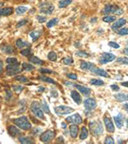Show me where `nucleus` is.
Here are the masks:
<instances>
[{"label":"nucleus","mask_w":128,"mask_h":144,"mask_svg":"<svg viewBox=\"0 0 128 144\" xmlns=\"http://www.w3.org/2000/svg\"><path fill=\"white\" fill-rule=\"evenodd\" d=\"M3 73V62L0 60V74Z\"/></svg>","instance_id":"5fc2aeb1"},{"label":"nucleus","mask_w":128,"mask_h":144,"mask_svg":"<svg viewBox=\"0 0 128 144\" xmlns=\"http://www.w3.org/2000/svg\"><path fill=\"white\" fill-rule=\"evenodd\" d=\"M73 85L74 87H76L77 90H78L79 91H80V93H82L83 95H85V96H88L90 94V92H92L90 89L87 88V87H86V86H82V85H74V84H73Z\"/></svg>","instance_id":"dca6fc26"},{"label":"nucleus","mask_w":128,"mask_h":144,"mask_svg":"<svg viewBox=\"0 0 128 144\" xmlns=\"http://www.w3.org/2000/svg\"><path fill=\"white\" fill-rule=\"evenodd\" d=\"M121 85H122L123 86H126V87H127V82H125V83H121Z\"/></svg>","instance_id":"13d9d810"},{"label":"nucleus","mask_w":128,"mask_h":144,"mask_svg":"<svg viewBox=\"0 0 128 144\" xmlns=\"http://www.w3.org/2000/svg\"><path fill=\"white\" fill-rule=\"evenodd\" d=\"M48 59L50 60V61H52V62L56 61V59H57L56 53L54 52V51H50L48 54Z\"/></svg>","instance_id":"e433bc0d"},{"label":"nucleus","mask_w":128,"mask_h":144,"mask_svg":"<svg viewBox=\"0 0 128 144\" xmlns=\"http://www.w3.org/2000/svg\"><path fill=\"white\" fill-rule=\"evenodd\" d=\"M41 36V31H33L31 33H30V37L32 38V39L33 41H35V40L38 39L39 37Z\"/></svg>","instance_id":"c756f323"},{"label":"nucleus","mask_w":128,"mask_h":144,"mask_svg":"<svg viewBox=\"0 0 128 144\" xmlns=\"http://www.w3.org/2000/svg\"><path fill=\"white\" fill-rule=\"evenodd\" d=\"M26 11H28V8L25 7V6H19V7L15 9L16 14H18V15H22V14H24V13H26Z\"/></svg>","instance_id":"2f4dec72"},{"label":"nucleus","mask_w":128,"mask_h":144,"mask_svg":"<svg viewBox=\"0 0 128 144\" xmlns=\"http://www.w3.org/2000/svg\"><path fill=\"white\" fill-rule=\"evenodd\" d=\"M115 16H113V15H106L104 16L103 18V21L104 22H107V23H110V22H113L115 21Z\"/></svg>","instance_id":"72a5a7b5"},{"label":"nucleus","mask_w":128,"mask_h":144,"mask_svg":"<svg viewBox=\"0 0 128 144\" xmlns=\"http://www.w3.org/2000/svg\"><path fill=\"white\" fill-rule=\"evenodd\" d=\"M76 55L78 56H79V57H88V56H89L88 53H86L85 51H79L77 52Z\"/></svg>","instance_id":"79ce46f5"},{"label":"nucleus","mask_w":128,"mask_h":144,"mask_svg":"<svg viewBox=\"0 0 128 144\" xmlns=\"http://www.w3.org/2000/svg\"><path fill=\"white\" fill-rule=\"evenodd\" d=\"M15 79L17 80V81H19V82H22V83L28 82V79L24 76H15Z\"/></svg>","instance_id":"4c0bfd02"},{"label":"nucleus","mask_w":128,"mask_h":144,"mask_svg":"<svg viewBox=\"0 0 128 144\" xmlns=\"http://www.w3.org/2000/svg\"><path fill=\"white\" fill-rule=\"evenodd\" d=\"M55 137V133L52 130H46L45 132H44L41 136H40V140L43 142H51Z\"/></svg>","instance_id":"6e6552de"},{"label":"nucleus","mask_w":128,"mask_h":144,"mask_svg":"<svg viewBox=\"0 0 128 144\" xmlns=\"http://www.w3.org/2000/svg\"><path fill=\"white\" fill-rule=\"evenodd\" d=\"M41 108H42V110L43 112H45L46 113H50V108L48 107V104H47V102L44 100V101L42 102V105H41Z\"/></svg>","instance_id":"c9c22d12"},{"label":"nucleus","mask_w":128,"mask_h":144,"mask_svg":"<svg viewBox=\"0 0 128 144\" xmlns=\"http://www.w3.org/2000/svg\"><path fill=\"white\" fill-rule=\"evenodd\" d=\"M114 122H115V125L118 128H121L124 125V117L119 113L117 116H114Z\"/></svg>","instance_id":"aec40b11"},{"label":"nucleus","mask_w":128,"mask_h":144,"mask_svg":"<svg viewBox=\"0 0 128 144\" xmlns=\"http://www.w3.org/2000/svg\"><path fill=\"white\" fill-rule=\"evenodd\" d=\"M110 88L112 89L114 91H118V90H119V86L116 85H112L110 86Z\"/></svg>","instance_id":"864d4df0"},{"label":"nucleus","mask_w":128,"mask_h":144,"mask_svg":"<svg viewBox=\"0 0 128 144\" xmlns=\"http://www.w3.org/2000/svg\"><path fill=\"white\" fill-rule=\"evenodd\" d=\"M104 125L106 126V129L110 133H113L114 132V123L113 121L111 120V119L108 118V117H105L104 118Z\"/></svg>","instance_id":"9b49d317"},{"label":"nucleus","mask_w":128,"mask_h":144,"mask_svg":"<svg viewBox=\"0 0 128 144\" xmlns=\"http://www.w3.org/2000/svg\"><path fill=\"white\" fill-rule=\"evenodd\" d=\"M90 84L93 85H97V86H102L104 85V83L103 80L101 79H93L90 80Z\"/></svg>","instance_id":"f704fd0d"},{"label":"nucleus","mask_w":128,"mask_h":144,"mask_svg":"<svg viewBox=\"0 0 128 144\" xmlns=\"http://www.w3.org/2000/svg\"><path fill=\"white\" fill-rule=\"evenodd\" d=\"M21 72L22 69L20 68V65L17 62L15 63V64H8V66L6 67V73H7V75L9 76L15 75Z\"/></svg>","instance_id":"39448f33"},{"label":"nucleus","mask_w":128,"mask_h":144,"mask_svg":"<svg viewBox=\"0 0 128 144\" xmlns=\"http://www.w3.org/2000/svg\"><path fill=\"white\" fill-rule=\"evenodd\" d=\"M124 53H126V55H127V48L124 49Z\"/></svg>","instance_id":"680f3d73"},{"label":"nucleus","mask_w":128,"mask_h":144,"mask_svg":"<svg viewBox=\"0 0 128 144\" xmlns=\"http://www.w3.org/2000/svg\"><path fill=\"white\" fill-rule=\"evenodd\" d=\"M97 21V18H93V19H90V22H95Z\"/></svg>","instance_id":"4d7b16f0"},{"label":"nucleus","mask_w":128,"mask_h":144,"mask_svg":"<svg viewBox=\"0 0 128 144\" xmlns=\"http://www.w3.org/2000/svg\"><path fill=\"white\" fill-rule=\"evenodd\" d=\"M4 3H3V2H0V8H2L3 6H4Z\"/></svg>","instance_id":"bf43d9fd"},{"label":"nucleus","mask_w":128,"mask_h":144,"mask_svg":"<svg viewBox=\"0 0 128 144\" xmlns=\"http://www.w3.org/2000/svg\"><path fill=\"white\" fill-rule=\"evenodd\" d=\"M19 142L22 143H34V141H33L31 137L28 136H20L19 137Z\"/></svg>","instance_id":"a878e982"},{"label":"nucleus","mask_w":128,"mask_h":144,"mask_svg":"<svg viewBox=\"0 0 128 144\" xmlns=\"http://www.w3.org/2000/svg\"><path fill=\"white\" fill-rule=\"evenodd\" d=\"M21 54L22 56H29L30 55L32 54V49H22V51H21Z\"/></svg>","instance_id":"58836bf2"},{"label":"nucleus","mask_w":128,"mask_h":144,"mask_svg":"<svg viewBox=\"0 0 128 144\" xmlns=\"http://www.w3.org/2000/svg\"><path fill=\"white\" fill-rule=\"evenodd\" d=\"M6 62H7L8 64H15V63L17 62V59L15 57H9L6 59Z\"/></svg>","instance_id":"ea45409f"},{"label":"nucleus","mask_w":128,"mask_h":144,"mask_svg":"<svg viewBox=\"0 0 128 144\" xmlns=\"http://www.w3.org/2000/svg\"><path fill=\"white\" fill-rule=\"evenodd\" d=\"M72 2H73V0H61L58 3V7L61 9L66 8V7H68V5L71 4Z\"/></svg>","instance_id":"393cba45"},{"label":"nucleus","mask_w":128,"mask_h":144,"mask_svg":"<svg viewBox=\"0 0 128 144\" xmlns=\"http://www.w3.org/2000/svg\"><path fill=\"white\" fill-rule=\"evenodd\" d=\"M92 73H96V74L99 75V76H102V77H105V78H109V74L105 70H103L102 68H94L92 69Z\"/></svg>","instance_id":"a211bd4d"},{"label":"nucleus","mask_w":128,"mask_h":144,"mask_svg":"<svg viewBox=\"0 0 128 144\" xmlns=\"http://www.w3.org/2000/svg\"><path fill=\"white\" fill-rule=\"evenodd\" d=\"M14 9L12 7H7V8H0V16H8L13 14Z\"/></svg>","instance_id":"f3484780"},{"label":"nucleus","mask_w":128,"mask_h":144,"mask_svg":"<svg viewBox=\"0 0 128 144\" xmlns=\"http://www.w3.org/2000/svg\"><path fill=\"white\" fill-rule=\"evenodd\" d=\"M89 127L94 136H100L103 132V127L99 121H92L89 124Z\"/></svg>","instance_id":"f03ea898"},{"label":"nucleus","mask_w":128,"mask_h":144,"mask_svg":"<svg viewBox=\"0 0 128 144\" xmlns=\"http://www.w3.org/2000/svg\"><path fill=\"white\" fill-rule=\"evenodd\" d=\"M26 23H28V20H22V21H21L17 25H16V26L20 27V26H24Z\"/></svg>","instance_id":"603ef678"},{"label":"nucleus","mask_w":128,"mask_h":144,"mask_svg":"<svg viewBox=\"0 0 128 144\" xmlns=\"http://www.w3.org/2000/svg\"><path fill=\"white\" fill-rule=\"evenodd\" d=\"M95 65L93 63L86 62H80V68L82 70H86V71H92V69L95 68Z\"/></svg>","instance_id":"2eb2a0df"},{"label":"nucleus","mask_w":128,"mask_h":144,"mask_svg":"<svg viewBox=\"0 0 128 144\" xmlns=\"http://www.w3.org/2000/svg\"><path fill=\"white\" fill-rule=\"evenodd\" d=\"M114 98L119 102H125L127 101V95L124 93H118L114 95Z\"/></svg>","instance_id":"b1692460"},{"label":"nucleus","mask_w":128,"mask_h":144,"mask_svg":"<svg viewBox=\"0 0 128 144\" xmlns=\"http://www.w3.org/2000/svg\"><path fill=\"white\" fill-rule=\"evenodd\" d=\"M13 89L15 90V91H16V93H21V91L23 90V87L22 86H21V85H14L13 86Z\"/></svg>","instance_id":"49530a36"},{"label":"nucleus","mask_w":128,"mask_h":144,"mask_svg":"<svg viewBox=\"0 0 128 144\" xmlns=\"http://www.w3.org/2000/svg\"><path fill=\"white\" fill-rule=\"evenodd\" d=\"M58 21H59L58 18H53V19L50 20V21H48V23L46 24V26L48 28H51V27H53L54 26H56L57 23H58Z\"/></svg>","instance_id":"c85d7f7f"},{"label":"nucleus","mask_w":128,"mask_h":144,"mask_svg":"<svg viewBox=\"0 0 128 144\" xmlns=\"http://www.w3.org/2000/svg\"><path fill=\"white\" fill-rule=\"evenodd\" d=\"M8 131L9 135L12 136H17L18 135L21 134V130L15 125H9L8 128Z\"/></svg>","instance_id":"6ab92c4d"},{"label":"nucleus","mask_w":128,"mask_h":144,"mask_svg":"<svg viewBox=\"0 0 128 144\" xmlns=\"http://www.w3.org/2000/svg\"><path fill=\"white\" fill-rule=\"evenodd\" d=\"M117 62L120 63V64H127V58L124 57V58H118L117 59Z\"/></svg>","instance_id":"c03bdc74"},{"label":"nucleus","mask_w":128,"mask_h":144,"mask_svg":"<svg viewBox=\"0 0 128 144\" xmlns=\"http://www.w3.org/2000/svg\"><path fill=\"white\" fill-rule=\"evenodd\" d=\"M22 69H24L25 71H32V70H33L35 68L34 66H33L32 64H29V63H26V62H23L22 63Z\"/></svg>","instance_id":"7c9ffc66"},{"label":"nucleus","mask_w":128,"mask_h":144,"mask_svg":"<svg viewBox=\"0 0 128 144\" xmlns=\"http://www.w3.org/2000/svg\"><path fill=\"white\" fill-rule=\"evenodd\" d=\"M69 130H70V135H71L73 138H76L79 134V126L76 124H73V125H70Z\"/></svg>","instance_id":"412c9836"},{"label":"nucleus","mask_w":128,"mask_h":144,"mask_svg":"<svg viewBox=\"0 0 128 144\" xmlns=\"http://www.w3.org/2000/svg\"><path fill=\"white\" fill-rule=\"evenodd\" d=\"M37 20H38L39 23H43V22L46 21V17L45 16H42V15H38L37 16Z\"/></svg>","instance_id":"de8ad7c7"},{"label":"nucleus","mask_w":128,"mask_h":144,"mask_svg":"<svg viewBox=\"0 0 128 144\" xmlns=\"http://www.w3.org/2000/svg\"><path fill=\"white\" fill-rule=\"evenodd\" d=\"M62 62L66 65H71L73 63V59L71 57H66L62 60Z\"/></svg>","instance_id":"a19ab883"},{"label":"nucleus","mask_w":128,"mask_h":144,"mask_svg":"<svg viewBox=\"0 0 128 144\" xmlns=\"http://www.w3.org/2000/svg\"><path fill=\"white\" fill-rule=\"evenodd\" d=\"M64 142V138H62V136H60L59 138H58V140H57V142Z\"/></svg>","instance_id":"6e6d98bb"},{"label":"nucleus","mask_w":128,"mask_h":144,"mask_svg":"<svg viewBox=\"0 0 128 144\" xmlns=\"http://www.w3.org/2000/svg\"><path fill=\"white\" fill-rule=\"evenodd\" d=\"M39 71H40V73H52L51 70L46 69V68H40Z\"/></svg>","instance_id":"3c124183"},{"label":"nucleus","mask_w":128,"mask_h":144,"mask_svg":"<svg viewBox=\"0 0 128 144\" xmlns=\"http://www.w3.org/2000/svg\"><path fill=\"white\" fill-rule=\"evenodd\" d=\"M66 121L68 122V123H72V124H76V125H79V124H81L82 123V118L80 117L79 114L76 113V114H73L71 116L68 117L66 119Z\"/></svg>","instance_id":"1a4fd4ad"},{"label":"nucleus","mask_w":128,"mask_h":144,"mask_svg":"<svg viewBox=\"0 0 128 144\" xmlns=\"http://www.w3.org/2000/svg\"><path fill=\"white\" fill-rule=\"evenodd\" d=\"M118 8L117 5H114V4H107L105 7L103 9V14H106V15H109V14H114L115 12L116 9Z\"/></svg>","instance_id":"f8f14e48"},{"label":"nucleus","mask_w":128,"mask_h":144,"mask_svg":"<svg viewBox=\"0 0 128 144\" xmlns=\"http://www.w3.org/2000/svg\"><path fill=\"white\" fill-rule=\"evenodd\" d=\"M109 45L110 47H113V48H114V49H119L120 48V45H118V43H115V42H109Z\"/></svg>","instance_id":"8fccbe9b"},{"label":"nucleus","mask_w":128,"mask_h":144,"mask_svg":"<svg viewBox=\"0 0 128 144\" xmlns=\"http://www.w3.org/2000/svg\"><path fill=\"white\" fill-rule=\"evenodd\" d=\"M0 49L5 54H12V53H14V48L10 45H7V43L2 45L0 46Z\"/></svg>","instance_id":"4468645a"},{"label":"nucleus","mask_w":128,"mask_h":144,"mask_svg":"<svg viewBox=\"0 0 128 144\" xmlns=\"http://www.w3.org/2000/svg\"><path fill=\"white\" fill-rule=\"evenodd\" d=\"M67 77L71 79H73V80H76L77 79H78V76H77L75 73H68L67 74Z\"/></svg>","instance_id":"09e8293b"},{"label":"nucleus","mask_w":128,"mask_h":144,"mask_svg":"<svg viewBox=\"0 0 128 144\" xmlns=\"http://www.w3.org/2000/svg\"><path fill=\"white\" fill-rule=\"evenodd\" d=\"M126 23V20L125 18H120L118 21H116L112 25V29L116 31V30H119L120 27H122L123 26H125V24Z\"/></svg>","instance_id":"ddd939ff"},{"label":"nucleus","mask_w":128,"mask_h":144,"mask_svg":"<svg viewBox=\"0 0 128 144\" xmlns=\"http://www.w3.org/2000/svg\"><path fill=\"white\" fill-rule=\"evenodd\" d=\"M71 97L73 98V100L77 103V104H80L82 102L81 96H80L79 93L77 92L76 90H72L71 91Z\"/></svg>","instance_id":"4be33fe9"},{"label":"nucleus","mask_w":128,"mask_h":144,"mask_svg":"<svg viewBox=\"0 0 128 144\" xmlns=\"http://www.w3.org/2000/svg\"><path fill=\"white\" fill-rule=\"evenodd\" d=\"M29 62L33 63V64H37V65H43L44 64V61L40 60L39 58L37 57V56H32V57H30Z\"/></svg>","instance_id":"cd10ccee"},{"label":"nucleus","mask_w":128,"mask_h":144,"mask_svg":"<svg viewBox=\"0 0 128 144\" xmlns=\"http://www.w3.org/2000/svg\"><path fill=\"white\" fill-rule=\"evenodd\" d=\"M13 122H14L15 124V125H17L19 128L25 130H30L32 127L28 117H26V116H22V117H20L18 119H15L13 120Z\"/></svg>","instance_id":"f257e3e1"},{"label":"nucleus","mask_w":128,"mask_h":144,"mask_svg":"<svg viewBox=\"0 0 128 144\" xmlns=\"http://www.w3.org/2000/svg\"><path fill=\"white\" fill-rule=\"evenodd\" d=\"M55 111H56V113H57V114L59 115H65L72 113L73 111V108L67 106H58L56 107V108H55Z\"/></svg>","instance_id":"0eeeda50"},{"label":"nucleus","mask_w":128,"mask_h":144,"mask_svg":"<svg viewBox=\"0 0 128 144\" xmlns=\"http://www.w3.org/2000/svg\"><path fill=\"white\" fill-rule=\"evenodd\" d=\"M116 58V56L114 54H111V53H103V54L101 56V57L99 59V62L100 64H107L108 62H111L114 61Z\"/></svg>","instance_id":"423d86ee"},{"label":"nucleus","mask_w":128,"mask_h":144,"mask_svg":"<svg viewBox=\"0 0 128 144\" xmlns=\"http://www.w3.org/2000/svg\"><path fill=\"white\" fill-rule=\"evenodd\" d=\"M39 90H45V88H42V87H40V88H39Z\"/></svg>","instance_id":"e2e57ef3"},{"label":"nucleus","mask_w":128,"mask_h":144,"mask_svg":"<svg viewBox=\"0 0 128 144\" xmlns=\"http://www.w3.org/2000/svg\"><path fill=\"white\" fill-rule=\"evenodd\" d=\"M62 128H66V124L65 123H62Z\"/></svg>","instance_id":"052dcab7"},{"label":"nucleus","mask_w":128,"mask_h":144,"mask_svg":"<svg viewBox=\"0 0 128 144\" xmlns=\"http://www.w3.org/2000/svg\"><path fill=\"white\" fill-rule=\"evenodd\" d=\"M84 105L85 108L88 110H93L97 108V102L95 99L93 98H87L84 102Z\"/></svg>","instance_id":"9d476101"},{"label":"nucleus","mask_w":128,"mask_h":144,"mask_svg":"<svg viewBox=\"0 0 128 144\" xmlns=\"http://www.w3.org/2000/svg\"><path fill=\"white\" fill-rule=\"evenodd\" d=\"M40 80H42L44 82H47V83H50V84H53V85H56V82L55 81L54 79H52L51 78H49V77H46V76H42L40 77Z\"/></svg>","instance_id":"473e14b6"},{"label":"nucleus","mask_w":128,"mask_h":144,"mask_svg":"<svg viewBox=\"0 0 128 144\" xmlns=\"http://www.w3.org/2000/svg\"><path fill=\"white\" fill-rule=\"evenodd\" d=\"M39 8H40V13L45 15H51L55 7L52 4H50V2H43L39 4Z\"/></svg>","instance_id":"20e7f679"},{"label":"nucleus","mask_w":128,"mask_h":144,"mask_svg":"<svg viewBox=\"0 0 128 144\" xmlns=\"http://www.w3.org/2000/svg\"><path fill=\"white\" fill-rule=\"evenodd\" d=\"M118 33H119L120 35H126L128 33V31H127V28H120L118 30Z\"/></svg>","instance_id":"a18cd8bd"},{"label":"nucleus","mask_w":128,"mask_h":144,"mask_svg":"<svg viewBox=\"0 0 128 144\" xmlns=\"http://www.w3.org/2000/svg\"><path fill=\"white\" fill-rule=\"evenodd\" d=\"M30 109H31L32 113L36 117H38L39 119H45V115H44V112L42 110L41 105H40V103L39 102H36V101L33 102Z\"/></svg>","instance_id":"7ed1b4c3"},{"label":"nucleus","mask_w":128,"mask_h":144,"mask_svg":"<svg viewBox=\"0 0 128 144\" xmlns=\"http://www.w3.org/2000/svg\"><path fill=\"white\" fill-rule=\"evenodd\" d=\"M87 137H88V130H87L86 127H82L81 131H80V135H79V139L85 140Z\"/></svg>","instance_id":"bb28decb"},{"label":"nucleus","mask_w":128,"mask_h":144,"mask_svg":"<svg viewBox=\"0 0 128 144\" xmlns=\"http://www.w3.org/2000/svg\"><path fill=\"white\" fill-rule=\"evenodd\" d=\"M104 143L105 144H114V141L113 139V137L111 136H107L105 141H104Z\"/></svg>","instance_id":"37998d69"},{"label":"nucleus","mask_w":128,"mask_h":144,"mask_svg":"<svg viewBox=\"0 0 128 144\" xmlns=\"http://www.w3.org/2000/svg\"><path fill=\"white\" fill-rule=\"evenodd\" d=\"M15 45H16V46H17V48H19V49L26 48V47H28V46L30 45L28 42L23 41V40H22V39H21V38H19V39L16 40Z\"/></svg>","instance_id":"5701e85b"}]
</instances>
